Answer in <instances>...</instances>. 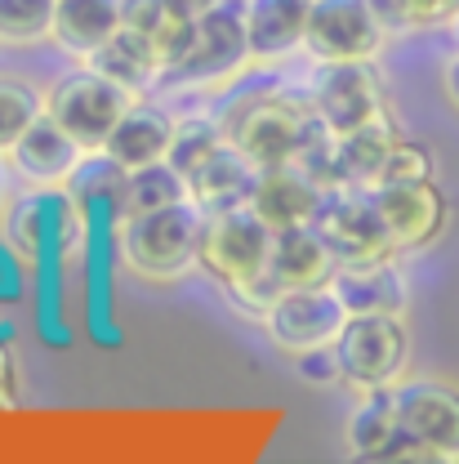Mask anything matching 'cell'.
Instances as JSON below:
<instances>
[{"mask_svg": "<svg viewBox=\"0 0 459 464\" xmlns=\"http://www.w3.org/2000/svg\"><path fill=\"white\" fill-rule=\"evenodd\" d=\"M196 241H201V215L187 201L125 215V224H120L125 264L152 282H170L178 273H187V264L196 259Z\"/></svg>", "mask_w": 459, "mask_h": 464, "instance_id": "1", "label": "cell"}, {"mask_svg": "<svg viewBox=\"0 0 459 464\" xmlns=\"http://www.w3.org/2000/svg\"><path fill=\"white\" fill-rule=\"evenodd\" d=\"M406 357H410V331L402 313H352L335 340L339 380H348L361 393L397 384Z\"/></svg>", "mask_w": 459, "mask_h": 464, "instance_id": "2", "label": "cell"}, {"mask_svg": "<svg viewBox=\"0 0 459 464\" xmlns=\"http://www.w3.org/2000/svg\"><path fill=\"white\" fill-rule=\"evenodd\" d=\"M312 121L317 112H308L303 103H294L286 94H263V99H245L228 116L224 134L241 157H250L254 170H268V166H286L299 157Z\"/></svg>", "mask_w": 459, "mask_h": 464, "instance_id": "3", "label": "cell"}, {"mask_svg": "<svg viewBox=\"0 0 459 464\" xmlns=\"http://www.w3.org/2000/svg\"><path fill=\"white\" fill-rule=\"evenodd\" d=\"M273 232L254 206H228V210H206L201 219V241H196V264L219 277L224 286H241L254 273L268 268V250H273Z\"/></svg>", "mask_w": 459, "mask_h": 464, "instance_id": "4", "label": "cell"}, {"mask_svg": "<svg viewBox=\"0 0 459 464\" xmlns=\"http://www.w3.org/2000/svg\"><path fill=\"white\" fill-rule=\"evenodd\" d=\"M134 103L129 90H120L116 81H108L103 72L85 67V72H72L62 76L50 99H45V112L54 116L58 125L85 148V152H103L112 125L125 116V108Z\"/></svg>", "mask_w": 459, "mask_h": 464, "instance_id": "5", "label": "cell"}, {"mask_svg": "<svg viewBox=\"0 0 459 464\" xmlns=\"http://www.w3.org/2000/svg\"><path fill=\"white\" fill-rule=\"evenodd\" d=\"M312 228L330 246L335 264H366V259H388L393 255L384 215L375 206V188H344V183L326 188Z\"/></svg>", "mask_w": 459, "mask_h": 464, "instance_id": "6", "label": "cell"}, {"mask_svg": "<svg viewBox=\"0 0 459 464\" xmlns=\"http://www.w3.org/2000/svg\"><path fill=\"white\" fill-rule=\"evenodd\" d=\"M384 23L375 0H312L303 45L321 63H370L384 45Z\"/></svg>", "mask_w": 459, "mask_h": 464, "instance_id": "7", "label": "cell"}, {"mask_svg": "<svg viewBox=\"0 0 459 464\" xmlns=\"http://www.w3.org/2000/svg\"><path fill=\"white\" fill-rule=\"evenodd\" d=\"M344 322L348 308L335 295V286H290L263 313L268 335L277 340V348H286L290 357L312 353V348H330L339 340Z\"/></svg>", "mask_w": 459, "mask_h": 464, "instance_id": "8", "label": "cell"}, {"mask_svg": "<svg viewBox=\"0 0 459 464\" xmlns=\"http://www.w3.org/2000/svg\"><path fill=\"white\" fill-rule=\"evenodd\" d=\"M397 415L419 460H459V389L446 380L393 384Z\"/></svg>", "mask_w": 459, "mask_h": 464, "instance_id": "9", "label": "cell"}, {"mask_svg": "<svg viewBox=\"0 0 459 464\" xmlns=\"http://www.w3.org/2000/svg\"><path fill=\"white\" fill-rule=\"evenodd\" d=\"M245 58H250L245 18L236 9L215 5L210 14H201L192 23V36H187L183 54L166 67V76H174V81H224Z\"/></svg>", "mask_w": 459, "mask_h": 464, "instance_id": "10", "label": "cell"}, {"mask_svg": "<svg viewBox=\"0 0 459 464\" xmlns=\"http://www.w3.org/2000/svg\"><path fill=\"white\" fill-rule=\"evenodd\" d=\"M375 206L384 215V228L393 250H419L428 241H437L446 219H451V206L442 197V188L433 179H419V183H379L375 188Z\"/></svg>", "mask_w": 459, "mask_h": 464, "instance_id": "11", "label": "cell"}, {"mask_svg": "<svg viewBox=\"0 0 459 464\" xmlns=\"http://www.w3.org/2000/svg\"><path fill=\"white\" fill-rule=\"evenodd\" d=\"M312 108L335 134H348V130L384 116V85L370 72V63H326Z\"/></svg>", "mask_w": 459, "mask_h": 464, "instance_id": "12", "label": "cell"}, {"mask_svg": "<svg viewBox=\"0 0 459 464\" xmlns=\"http://www.w3.org/2000/svg\"><path fill=\"white\" fill-rule=\"evenodd\" d=\"M321 197H326V183H317L303 166H268L254 179V192H250V206L254 215L268 224V228H294V224H312L317 210H321Z\"/></svg>", "mask_w": 459, "mask_h": 464, "instance_id": "13", "label": "cell"}, {"mask_svg": "<svg viewBox=\"0 0 459 464\" xmlns=\"http://www.w3.org/2000/svg\"><path fill=\"white\" fill-rule=\"evenodd\" d=\"M348 447L357 460H419L415 442L406 438L402 415H397V393L388 389H370L361 406L348 415Z\"/></svg>", "mask_w": 459, "mask_h": 464, "instance_id": "14", "label": "cell"}, {"mask_svg": "<svg viewBox=\"0 0 459 464\" xmlns=\"http://www.w3.org/2000/svg\"><path fill=\"white\" fill-rule=\"evenodd\" d=\"M9 157H14V166L27 174L32 183H62V179H72V174L81 170L85 148L50 112H41L18 134V143L9 148Z\"/></svg>", "mask_w": 459, "mask_h": 464, "instance_id": "15", "label": "cell"}, {"mask_svg": "<svg viewBox=\"0 0 459 464\" xmlns=\"http://www.w3.org/2000/svg\"><path fill=\"white\" fill-rule=\"evenodd\" d=\"M397 125L388 121V112L348 130V134H335V188H379V174L388 166V152L397 143Z\"/></svg>", "mask_w": 459, "mask_h": 464, "instance_id": "16", "label": "cell"}, {"mask_svg": "<svg viewBox=\"0 0 459 464\" xmlns=\"http://www.w3.org/2000/svg\"><path fill=\"white\" fill-rule=\"evenodd\" d=\"M174 139V121L161 108H148V103H129L125 116L112 125L108 143H103V157L120 166V170H139V166H152V161H166Z\"/></svg>", "mask_w": 459, "mask_h": 464, "instance_id": "17", "label": "cell"}, {"mask_svg": "<svg viewBox=\"0 0 459 464\" xmlns=\"http://www.w3.org/2000/svg\"><path fill=\"white\" fill-rule=\"evenodd\" d=\"M268 268L282 286H330L335 277V255L321 241V232L312 224H294V228L273 232V250H268Z\"/></svg>", "mask_w": 459, "mask_h": 464, "instance_id": "18", "label": "cell"}, {"mask_svg": "<svg viewBox=\"0 0 459 464\" xmlns=\"http://www.w3.org/2000/svg\"><path fill=\"white\" fill-rule=\"evenodd\" d=\"M254 179L259 170L250 166V157H241L228 139L187 174V197L201 206V210H228V206H245L250 192H254Z\"/></svg>", "mask_w": 459, "mask_h": 464, "instance_id": "19", "label": "cell"}, {"mask_svg": "<svg viewBox=\"0 0 459 464\" xmlns=\"http://www.w3.org/2000/svg\"><path fill=\"white\" fill-rule=\"evenodd\" d=\"M312 0H250L245 5V41L250 58H282L303 45Z\"/></svg>", "mask_w": 459, "mask_h": 464, "instance_id": "20", "label": "cell"}, {"mask_svg": "<svg viewBox=\"0 0 459 464\" xmlns=\"http://www.w3.org/2000/svg\"><path fill=\"white\" fill-rule=\"evenodd\" d=\"M335 295L344 299L348 317L352 313H402L406 282L388 259H366V264H339L330 277Z\"/></svg>", "mask_w": 459, "mask_h": 464, "instance_id": "21", "label": "cell"}, {"mask_svg": "<svg viewBox=\"0 0 459 464\" xmlns=\"http://www.w3.org/2000/svg\"><path fill=\"white\" fill-rule=\"evenodd\" d=\"M120 32V0H58L54 36L67 54H94Z\"/></svg>", "mask_w": 459, "mask_h": 464, "instance_id": "22", "label": "cell"}, {"mask_svg": "<svg viewBox=\"0 0 459 464\" xmlns=\"http://www.w3.org/2000/svg\"><path fill=\"white\" fill-rule=\"evenodd\" d=\"M192 23L196 18H183L170 0H120V27L152 41V50L161 58V72L183 54V45L192 36Z\"/></svg>", "mask_w": 459, "mask_h": 464, "instance_id": "23", "label": "cell"}, {"mask_svg": "<svg viewBox=\"0 0 459 464\" xmlns=\"http://www.w3.org/2000/svg\"><path fill=\"white\" fill-rule=\"evenodd\" d=\"M90 67H94V72H103L108 81H116L120 90L139 94L143 85H152V81H157L161 58H157V50H152V41H148V36H139V32L120 27L108 45H99V50L90 54Z\"/></svg>", "mask_w": 459, "mask_h": 464, "instance_id": "24", "label": "cell"}, {"mask_svg": "<svg viewBox=\"0 0 459 464\" xmlns=\"http://www.w3.org/2000/svg\"><path fill=\"white\" fill-rule=\"evenodd\" d=\"M187 197V179L174 170L170 161H152L139 170H125L120 183V210L125 215H143V210H161Z\"/></svg>", "mask_w": 459, "mask_h": 464, "instance_id": "25", "label": "cell"}, {"mask_svg": "<svg viewBox=\"0 0 459 464\" xmlns=\"http://www.w3.org/2000/svg\"><path fill=\"white\" fill-rule=\"evenodd\" d=\"M58 0H0V41L5 45H32L54 32Z\"/></svg>", "mask_w": 459, "mask_h": 464, "instance_id": "26", "label": "cell"}, {"mask_svg": "<svg viewBox=\"0 0 459 464\" xmlns=\"http://www.w3.org/2000/svg\"><path fill=\"white\" fill-rule=\"evenodd\" d=\"M41 112H45V108H41V94H36L27 81L0 76V152H9V148L18 143V134Z\"/></svg>", "mask_w": 459, "mask_h": 464, "instance_id": "27", "label": "cell"}, {"mask_svg": "<svg viewBox=\"0 0 459 464\" xmlns=\"http://www.w3.org/2000/svg\"><path fill=\"white\" fill-rule=\"evenodd\" d=\"M228 134L215 125V121H183V125H174V139H170V152H166V161H170L174 170L187 174L196 170L219 143H224Z\"/></svg>", "mask_w": 459, "mask_h": 464, "instance_id": "28", "label": "cell"}, {"mask_svg": "<svg viewBox=\"0 0 459 464\" xmlns=\"http://www.w3.org/2000/svg\"><path fill=\"white\" fill-rule=\"evenodd\" d=\"M419 179H433V152L424 143L397 139L393 152H388V166L379 174V183H419Z\"/></svg>", "mask_w": 459, "mask_h": 464, "instance_id": "29", "label": "cell"}, {"mask_svg": "<svg viewBox=\"0 0 459 464\" xmlns=\"http://www.w3.org/2000/svg\"><path fill=\"white\" fill-rule=\"evenodd\" d=\"M393 9L410 27H442L459 18V0H393Z\"/></svg>", "mask_w": 459, "mask_h": 464, "instance_id": "30", "label": "cell"}, {"mask_svg": "<svg viewBox=\"0 0 459 464\" xmlns=\"http://www.w3.org/2000/svg\"><path fill=\"white\" fill-rule=\"evenodd\" d=\"M18 402V362L9 344H0V406H14Z\"/></svg>", "mask_w": 459, "mask_h": 464, "instance_id": "31", "label": "cell"}, {"mask_svg": "<svg viewBox=\"0 0 459 464\" xmlns=\"http://www.w3.org/2000/svg\"><path fill=\"white\" fill-rule=\"evenodd\" d=\"M170 5L183 14V18H201V14H210L219 0H170Z\"/></svg>", "mask_w": 459, "mask_h": 464, "instance_id": "32", "label": "cell"}, {"mask_svg": "<svg viewBox=\"0 0 459 464\" xmlns=\"http://www.w3.org/2000/svg\"><path fill=\"white\" fill-rule=\"evenodd\" d=\"M446 99L455 103V112H459V54L446 63Z\"/></svg>", "mask_w": 459, "mask_h": 464, "instance_id": "33", "label": "cell"}, {"mask_svg": "<svg viewBox=\"0 0 459 464\" xmlns=\"http://www.w3.org/2000/svg\"><path fill=\"white\" fill-rule=\"evenodd\" d=\"M0 201H5V174H0Z\"/></svg>", "mask_w": 459, "mask_h": 464, "instance_id": "34", "label": "cell"}]
</instances>
